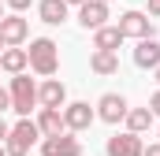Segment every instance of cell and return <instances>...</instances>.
<instances>
[{"label": "cell", "mask_w": 160, "mask_h": 156, "mask_svg": "<svg viewBox=\"0 0 160 156\" xmlns=\"http://www.w3.org/2000/svg\"><path fill=\"white\" fill-rule=\"evenodd\" d=\"M63 100H67V89H63V82H56V78H48V82H41L38 85V104L41 108H63Z\"/></svg>", "instance_id": "11"}, {"label": "cell", "mask_w": 160, "mask_h": 156, "mask_svg": "<svg viewBox=\"0 0 160 156\" xmlns=\"http://www.w3.org/2000/svg\"><path fill=\"white\" fill-rule=\"evenodd\" d=\"M127 112H130V104L123 93H104L97 100V119H104V123H119V119H127Z\"/></svg>", "instance_id": "6"}, {"label": "cell", "mask_w": 160, "mask_h": 156, "mask_svg": "<svg viewBox=\"0 0 160 156\" xmlns=\"http://www.w3.org/2000/svg\"><path fill=\"white\" fill-rule=\"evenodd\" d=\"M0 48H8V45H4V37H0Z\"/></svg>", "instance_id": "26"}, {"label": "cell", "mask_w": 160, "mask_h": 156, "mask_svg": "<svg viewBox=\"0 0 160 156\" xmlns=\"http://www.w3.org/2000/svg\"><path fill=\"white\" fill-rule=\"evenodd\" d=\"M26 34H30V22H26L22 15H4V19H0V37H4V45H8V48L22 45V41H26Z\"/></svg>", "instance_id": "8"}, {"label": "cell", "mask_w": 160, "mask_h": 156, "mask_svg": "<svg viewBox=\"0 0 160 156\" xmlns=\"http://www.w3.org/2000/svg\"><path fill=\"white\" fill-rule=\"evenodd\" d=\"M38 130L45 138H56V134H63L67 126H63V112H56V108H41L38 115Z\"/></svg>", "instance_id": "14"}, {"label": "cell", "mask_w": 160, "mask_h": 156, "mask_svg": "<svg viewBox=\"0 0 160 156\" xmlns=\"http://www.w3.org/2000/svg\"><path fill=\"white\" fill-rule=\"evenodd\" d=\"M38 15H41V22L60 26V22L67 19V4H63V0H41V4H38Z\"/></svg>", "instance_id": "16"}, {"label": "cell", "mask_w": 160, "mask_h": 156, "mask_svg": "<svg viewBox=\"0 0 160 156\" xmlns=\"http://www.w3.org/2000/svg\"><path fill=\"white\" fill-rule=\"evenodd\" d=\"M4 108H11V97H8V89H0V112Z\"/></svg>", "instance_id": "20"}, {"label": "cell", "mask_w": 160, "mask_h": 156, "mask_svg": "<svg viewBox=\"0 0 160 156\" xmlns=\"http://www.w3.org/2000/svg\"><path fill=\"white\" fill-rule=\"evenodd\" d=\"M119 45H123L119 26H101V30L93 34V48H97V52H116Z\"/></svg>", "instance_id": "15"}, {"label": "cell", "mask_w": 160, "mask_h": 156, "mask_svg": "<svg viewBox=\"0 0 160 156\" xmlns=\"http://www.w3.org/2000/svg\"><path fill=\"white\" fill-rule=\"evenodd\" d=\"M134 63H138L142 71H157V67H160V41L157 37L138 41V48H134Z\"/></svg>", "instance_id": "12"}, {"label": "cell", "mask_w": 160, "mask_h": 156, "mask_svg": "<svg viewBox=\"0 0 160 156\" xmlns=\"http://www.w3.org/2000/svg\"><path fill=\"white\" fill-rule=\"evenodd\" d=\"M0 19H4V11H0Z\"/></svg>", "instance_id": "29"}, {"label": "cell", "mask_w": 160, "mask_h": 156, "mask_svg": "<svg viewBox=\"0 0 160 156\" xmlns=\"http://www.w3.org/2000/svg\"><path fill=\"white\" fill-rule=\"evenodd\" d=\"M8 97H11V108H15L22 119H30V112L38 108V85H34L26 75H15V78H11Z\"/></svg>", "instance_id": "2"}, {"label": "cell", "mask_w": 160, "mask_h": 156, "mask_svg": "<svg viewBox=\"0 0 160 156\" xmlns=\"http://www.w3.org/2000/svg\"><path fill=\"white\" fill-rule=\"evenodd\" d=\"M89 67H93L97 75H116V71H119V56H116V52H93V56H89Z\"/></svg>", "instance_id": "17"}, {"label": "cell", "mask_w": 160, "mask_h": 156, "mask_svg": "<svg viewBox=\"0 0 160 156\" xmlns=\"http://www.w3.org/2000/svg\"><path fill=\"white\" fill-rule=\"evenodd\" d=\"M149 15H153V19H160V0H149Z\"/></svg>", "instance_id": "22"}, {"label": "cell", "mask_w": 160, "mask_h": 156, "mask_svg": "<svg viewBox=\"0 0 160 156\" xmlns=\"http://www.w3.org/2000/svg\"><path fill=\"white\" fill-rule=\"evenodd\" d=\"M41 138V130H38V123H30V119H19L11 130H8V149L4 153L8 156H26L30 149H34V141Z\"/></svg>", "instance_id": "3"}, {"label": "cell", "mask_w": 160, "mask_h": 156, "mask_svg": "<svg viewBox=\"0 0 160 156\" xmlns=\"http://www.w3.org/2000/svg\"><path fill=\"white\" fill-rule=\"evenodd\" d=\"M119 34H123V37L149 41V37H153V19H149L145 11H123V15H119Z\"/></svg>", "instance_id": "4"}, {"label": "cell", "mask_w": 160, "mask_h": 156, "mask_svg": "<svg viewBox=\"0 0 160 156\" xmlns=\"http://www.w3.org/2000/svg\"><path fill=\"white\" fill-rule=\"evenodd\" d=\"M142 156H160V141H153V145H149V149H145Z\"/></svg>", "instance_id": "23"}, {"label": "cell", "mask_w": 160, "mask_h": 156, "mask_svg": "<svg viewBox=\"0 0 160 156\" xmlns=\"http://www.w3.org/2000/svg\"><path fill=\"white\" fill-rule=\"evenodd\" d=\"M104 19H108V4H101V0H86L78 7V22L86 30H93V34L104 26Z\"/></svg>", "instance_id": "10"}, {"label": "cell", "mask_w": 160, "mask_h": 156, "mask_svg": "<svg viewBox=\"0 0 160 156\" xmlns=\"http://www.w3.org/2000/svg\"><path fill=\"white\" fill-rule=\"evenodd\" d=\"M26 67H30L26 48H4V52H0V71H8V75H22Z\"/></svg>", "instance_id": "13"}, {"label": "cell", "mask_w": 160, "mask_h": 156, "mask_svg": "<svg viewBox=\"0 0 160 156\" xmlns=\"http://www.w3.org/2000/svg\"><path fill=\"white\" fill-rule=\"evenodd\" d=\"M157 82H160V67H157Z\"/></svg>", "instance_id": "27"}, {"label": "cell", "mask_w": 160, "mask_h": 156, "mask_svg": "<svg viewBox=\"0 0 160 156\" xmlns=\"http://www.w3.org/2000/svg\"><path fill=\"white\" fill-rule=\"evenodd\" d=\"M93 119H97V112H93V108H89L86 100H75V104H67V108H63V126H67L71 134L86 130V126H89Z\"/></svg>", "instance_id": "7"}, {"label": "cell", "mask_w": 160, "mask_h": 156, "mask_svg": "<svg viewBox=\"0 0 160 156\" xmlns=\"http://www.w3.org/2000/svg\"><path fill=\"white\" fill-rule=\"evenodd\" d=\"M8 130H11V126H8V123L0 119V141H8Z\"/></svg>", "instance_id": "24"}, {"label": "cell", "mask_w": 160, "mask_h": 156, "mask_svg": "<svg viewBox=\"0 0 160 156\" xmlns=\"http://www.w3.org/2000/svg\"><path fill=\"white\" fill-rule=\"evenodd\" d=\"M8 4H11L15 11H26V7H30V0H8Z\"/></svg>", "instance_id": "21"}, {"label": "cell", "mask_w": 160, "mask_h": 156, "mask_svg": "<svg viewBox=\"0 0 160 156\" xmlns=\"http://www.w3.org/2000/svg\"><path fill=\"white\" fill-rule=\"evenodd\" d=\"M0 156H8V153H4V149H0Z\"/></svg>", "instance_id": "28"}, {"label": "cell", "mask_w": 160, "mask_h": 156, "mask_svg": "<svg viewBox=\"0 0 160 156\" xmlns=\"http://www.w3.org/2000/svg\"><path fill=\"white\" fill-rule=\"evenodd\" d=\"M149 123H153V112L149 108H130L127 112V130L138 134V138H142V130H149Z\"/></svg>", "instance_id": "18"}, {"label": "cell", "mask_w": 160, "mask_h": 156, "mask_svg": "<svg viewBox=\"0 0 160 156\" xmlns=\"http://www.w3.org/2000/svg\"><path fill=\"white\" fill-rule=\"evenodd\" d=\"M101 4H108V0H101Z\"/></svg>", "instance_id": "30"}, {"label": "cell", "mask_w": 160, "mask_h": 156, "mask_svg": "<svg viewBox=\"0 0 160 156\" xmlns=\"http://www.w3.org/2000/svg\"><path fill=\"white\" fill-rule=\"evenodd\" d=\"M41 153L45 156H82V141L71 130H63V134H56V138H45V141H41Z\"/></svg>", "instance_id": "5"}, {"label": "cell", "mask_w": 160, "mask_h": 156, "mask_svg": "<svg viewBox=\"0 0 160 156\" xmlns=\"http://www.w3.org/2000/svg\"><path fill=\"white\" fill-rule=\"evenodd\" d=\"M63 4H67V7H71V4H78V7H82V4H86V0H63Z\"/></svg>", "instance_id": "25"}, {"label": "cell", "mask_w": 160, "mask_h": 156, "mask_svg": "<svg viewBox=\"0 0 160 156\" xmlns=\"http://www.w3.org/2000/svg\"><path fill=\"white\" fill-rule=\"evenodd\" d=\"M26 56H30V67H34L38 75H56V67H60V52H56V41L52 37L30 41Z\"/></svg>", "instance_id": "1"}, {"label": "cell", "mask_w": 160, "mask_h": 156, "mask_svg": "<svg viewBox=\"0 0 160 156\" xmlns=\"http://www.w3.org/2000/svg\"><path fill=\"white\" fill-rule=\"evenodd\" d=\"M145 153V145H142V138L138 134H116V138H108V156H142Z\"/></svg>", "instance_id": "9"}, {"label": "cell", "mask_w": 160, "mask_h": 156, "mask_svg": "<svg viewBox=\"0 0 160 156\" xmlns=\"http://www.w3.org/2000/svg\"><path fill=\"white\" fill-rule=\"evenodd\" d=\"M149 112H153V115H160V89L153 93V100H149Z\"/></svg>", "instance_id": "19"}]
</instances>
